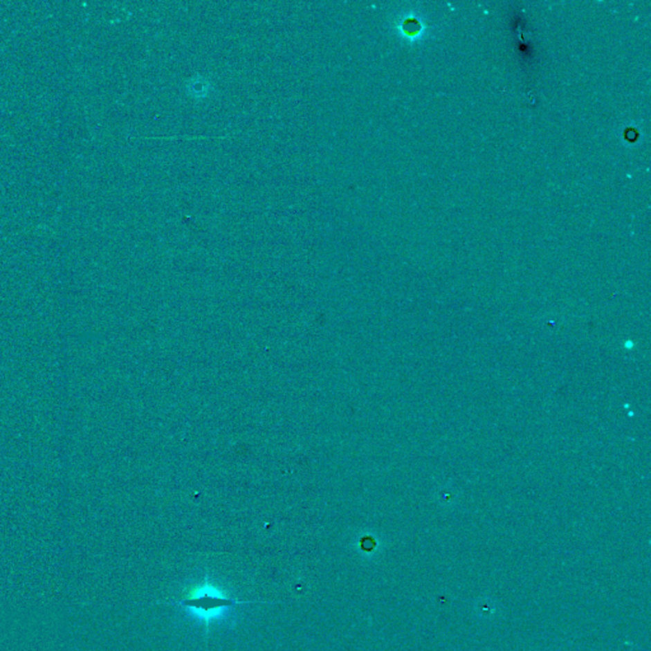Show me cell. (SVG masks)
Instances as JSON below:
<instances>
[{"instance_id":"obj_1","label":"cell","mask_w":651,"mask_h":651,"mask_svg":"<svg viewBox=\"0 0 651 651\" xmlns=\"http://www.w3.org/2000/svg\"><path fill=\"white\" fill-rule=\"evenodd\" d=\"M182 604L187 607H194L195 609H203V612L208 613L212 611H219L223 607H232L235 605V600L220 598V596H212L206 590L203 596L190 598Z\"/></svg>"}]
</instances>
